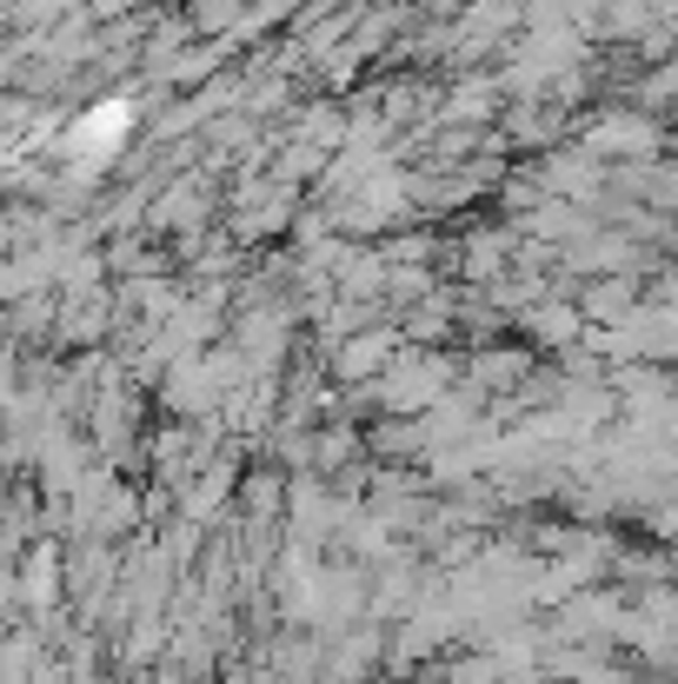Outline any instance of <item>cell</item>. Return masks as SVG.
Listing matches in <instances>:
<instances>
[{
  "mask_svg": "<svg viewBox=\"0 0 678 684\" xmlns=\"http://www.w3.org/2000/svg\"><path fill=\"white\" fill-rule=\"evenodd\" d=\"M127 133V101H114V107H94L87 114V146H114Z\"/></svg>",
  "mask_w": 678,
  "mask_h": 684,
  "instance_id": "obj_1",
  "label": "cell"
}]
</instances>
